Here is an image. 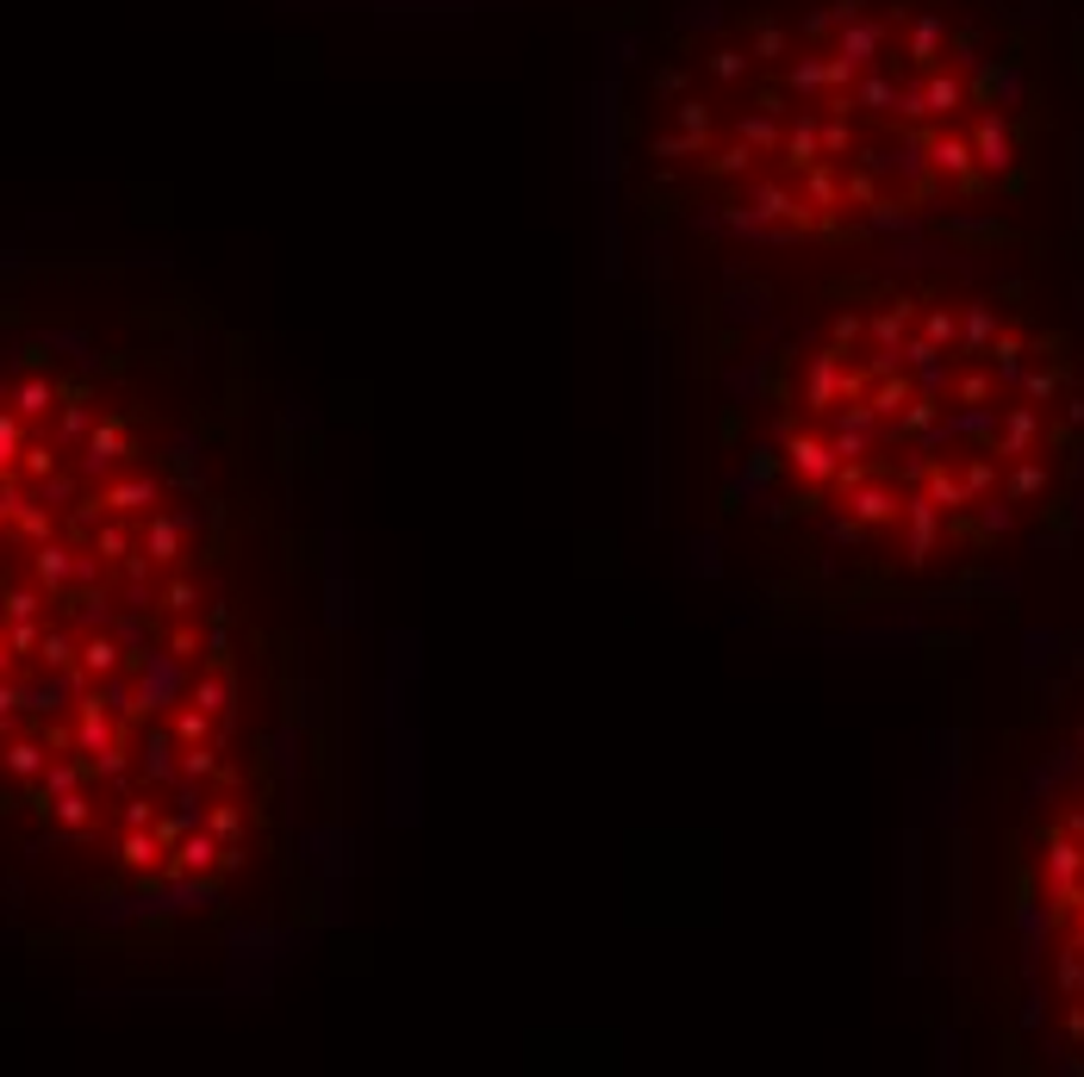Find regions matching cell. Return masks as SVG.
<instances>
[{"mask_svg": "<svg viewBox=\"0 0 1084 1077\" xmlns=\"http://www.w3.org/2000/svg\"><path fill=\"white\" fill-rule=\"evenodd\" d=\"M132 355L0 349V823L88 897L194 904L269 809V642L206 423Z\"/></svg>", "mask_w": 1084, "mask_h": 1077, "instance_id": "cell-1", "label": "cell"}, {"mask_svg": "<svg viewBox=\"0 0 1084 1077\" xmlns=\"http://www.w3.org/2000/svg\"><path fill=\"white\" fill-rule=\"evenodd\" d=\"M1041 132V0H698L630 94L642 188L748 243L948 237Z\"/></svg>", "mask_w": 1084, "mask_h": 1077, "instance_id": "cell-2", "label": "cell"}]
</instances>
